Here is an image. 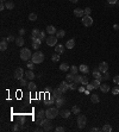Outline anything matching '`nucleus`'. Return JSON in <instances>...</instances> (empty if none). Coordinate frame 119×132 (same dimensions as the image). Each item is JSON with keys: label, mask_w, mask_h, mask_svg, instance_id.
<instances>
[{"label": "nucleus", "mask_w": 119, "mask_h": 132, "mask_svg": "<svg viewBox=\"0 0 119 132\" xmlns=\"http://www.w3.org/2000/svg\"><path fill=\"white\" fill-rule=\"evenodd\" d=\"M31 61L35 63V64H39V63H42L44 61V54L42 51H37L32 55V57H31Z\"/></svg>", "instance_id": "nucleus-1"}, {"label": "nucleus", "mask_w": 119, "mask_h": 132, "mask_svg": "<svg viewBox=\"0 0 119 132\" xmlns=\"http://www.w3.org/2000/svg\"><path fill=\"white\" fill-rule=\"evenodd\" d=\"M45 116H47V118H49V119L56 118V117L58 116V107L56 106V107H50V108H48V109L45 111Z\"/></svg>", "instance_id": "nucleus-2"}, {"label": "nucleus", "mask_w": 119, "mask_h": 132, "mask_svg": "<svg viewBox=\"0 0 119 132\" xmlns=\"http://www.w3.org/2000/svg\"><path fill=\"white\" fill-rule=\"evenodd\" d=\"M31 57H32V54H31V51H30L29 49L23 48V49L20 50V58H22L23 61H29Z\"/></svg>", "instance_id": "nucleus-3"}, {"label": "nucleus", "mask_w": 119, "mask_h": 132, "mask_svg": "<svg viewBox=\"0 0 119 132\" xmlns=\"http://www.w3.org/2000/svg\"><path fill=\"white\" fill-rule=\"evenodd\" d=\"M86 123H87V118L85 114H79L77 116V126L79 128H83L86 126Z\"/></svg>", "instance_id": "nucleus-4"}, {"label": "nucleus", "mask_w": 119, "mask_h": 132, "mask_svg": "<svg viewBox=\"0 0 119 132\" xmlns=\"http://www.w3.org/2000/svg\"><path fill=\"white\" fill-rule=\"evenodd\" d=\"M31 42H32V48L35 49V50H37L39 47H41V44H42V41L38 38V37H35V36H32L31 35Z\"/></svg>", "instance_id": "nucleus-5"}, {"label": "nucleus", "mask_w": 119, "mask_h": 132, "mask_svg": "<svg viewBox=\"0 0 119 132\" xmlns=\"http://www.w3.org/2000/svg\"><path fill=\"white\" fill-rule=\"evenodd\" d=\"M82 24H83V26H86V27L91 26V25L93 24V18H92L91 16H83V17H82Z\"/></svg>", "instance_id": "nucleus-6"}, {"label": "nucleus", "mask_w": 119, "mask_h": 132, "mask_svg": "<svg viewBox=\"0 0 119 132\" xmlns=\"http://www.w3.org/2000/svg\"><path fill=\"white\" fill-rule=\"evenodd\" d=\"M47 44L49 47H55L57 44V37H55L54 35H50L47 38Z\"/></svg>", "instance_id": "nucleus-7"}, {"label": "nucleus", "mask_w": 119, "mask_h": 132, "mask_svg": "<svg viewBox=\"0 0 119 132\" xmlns=\"http://www.w3.org/2000/svg\"><path fill=\"white\" fill-rule=\"evenodd\" d=\"M24 76V70L23 68H17L16 71H14V79L16 80H22Z\"/></svg>", "instance_id": "nucleus-8"}, {"label": "nucleus", "mask_w": 119, "mask_h": 132, "mask_svg": "<svg viewBox=\"0 0 119 132\" xmlns=\"http://www.w3.org/2000/svg\"><path fill=\"white\" fill-rule=\"evenodd\" d=\"M51 97H54L55 99H58V98L63 97V93H62V90H61V89H60V88L57 87V88H55V89L52 90V94H51Z\"/></svg>", "instance_id": "nucleus-9"}, {"label": "nucleus", "mask_w": 119, "mask_h": 132, "mask_svg": "<svg viewBox=\"0 0 119 132\" xmlns=\"http://www.w3.org/2000/svg\"><path fill=\"white\" fill-rule=\"evenodd\" d=\"M98 69L100 70L101 73H106L108 70V63L107 62H101L100 64L98 66Z\"/></svg>", "instance_id": "nucleus-10"}, {"label": "nucleus", "mask_w": 119, "mask_h": 132, "mask_svg": "<svg viewBox=\"0 0 119 132\" xmlns=\"http://www.w3.org/2000/svg\"><path fill=\"white\" fill-rule=\"evenodd\" d=\"M58 88L61 89V90H62V93L64 94V93H66V92L69 89V83H68L67 81H63V82H61V83H60Z\"/></svg>", "instance_id": "nucleus-11"}, {"label": "nucleus", "mask_w": 119, "mask_h": 132, "mask_svg": "<svg viewBox=\"0 0 119 132\" xmlns=\"http://www.w3.org/2000/svg\"><path fill=\"white\" fill-rule=\"evenodd\" d=\"M93 78L96 79V80H100V81H101V80H103V73L96 68L95 70H93Z\"/></svg>", "instance_id": "nucleus-12"}, {"label": "nucleus", "mask_w": 119, "mask_h": 132, "mask_svg": "<svg viewBox=\"0 0 119 132\" xmlns=\"http://www.w3.org/2000/svg\"><path fill=\"white\" fill-rule=\"evenodd\" d=\"M74 14H75L76 17H79V18H82V17L85 16V11H83L82 8H75V10H74Z\"/></svg>", "instance_id": "nucleus-13"}, {"label": "nucleus", "mask_w": 119, "mask_h": 132, "mask_svg": "<svg viewBox=\"0 0 119 132\" xmlns=\"http://www.w3.org/2000/svg\"><path fill=\"white\" fill-rule=\"evenodd\" d=\"M14 42H16V44H17L18 47H23L25 41H24V38H23V36H18L17 38H16V41H14Z\"/></svg>", "instance_id": "nucleus-14"}, {"label": "nucleus", "mask_w": 119, "mask_h": 132, "mask_svg": "<svg viewBox=\"0 0 119 132\" xmlns=\"http://www.w3.org/2000/svg\"><path fill=\"white\" fill-rule=\"evenodd\" d=\"M37 120H43L44 118H47V116H45V112L43 111V109H41V111H38V113H37Z\"/></svg>", "instance_id": "nucleus-15"}, {"label": "nucleus", "mask_w": 119, "mask_h": 132, "mask_svg": "<svg viewBox=\"0 0 119 132\" xmlns=\"http://www.w3.org/2000/svg\"><path fill=\"white\" fill-rule=\"evenodd\" d=\"M25 76H26V79H28V80L32 81V80L36 78V75L33 74V71H32V70H28V71H26V74H25Z\"/></svg>", "instance_id": "nucleus-16"}, {"label": "nucleus", "mask_w": 119, "mask_h": 132, "mask_svg": "<svg viewBox=\"0 0 119 132\" xmlns=\"http://www.w3.org/2000/svg\"><path fill=\"white\" fill-rule=\"evenodd\" d=\"M55 51L57 54H62V52H64V47L62 44H56L55 45Z\"/></svg>", "instance_id": "nucleus-17"}, {"label": "nucleus", "mask_w": 119, "mask_h": 132, "mask_svg": "<svg viewBox=\"0 0 119 132\" xmlns=\"http://www.w3.org/2000/svg\"><path fill=\"white\" fill-rule=\"evenodd\" d=\"M79 70H80L81 73H83V74H88L89 73V68L86 64H81L80 67H79Z\"/></svg>", "instance_id": "nucleus-18"}, {"label": "nucleus", "mask_w": 119, "mask_h": 132, "mask_svg": "<svg viewBox=\"0 0 119 132\" xmlns=\"http://www.w3.org/2000/svg\"><path fill=\"white\" fill-rule=\"evenodd\" d=\"M64 98L63 97H61V98H58V99H56V101H55V104H56V106L57 107H61V106H63L64 105Z\"/></svg>", "instance_id": "nucleus-19"}, {"label": "nucleus", "mask_w": 119, "mask_h": 132, "mask_svg": "<svg viewBox=\"0 0 119 132\" xmlns=\"http://www.w3.org/2000/svg\"><path fill=\"white\" fill-rule=\"evenodd\" d=\"M47 32H48L49 35H55V33L57 32V30L55 29V26L49 25V26H47Z\"/></svg>", "instance_id": "nucleus-20"}, {"label": "nucleus", "mask_w": 119, "mask_h": 132, "mask_svg": "<svg viewBox=\"0 0 119 132\" xmlns=\"http://www.w3.org/2000/svg\"><path fill=\"white\" fill-rule=\"evenodd\" d=\"M74 45H75V41H74V38L69 39V41L66 43V48H67V49H73V48H74Z\"/></svg>", "instance_id": "nucleus-21"}, {"label": "nucleus", "mask_w": 119, "mask_h": 132, "mask_svg": "<svg viewBox=\"0 0 119 132\" xmlns=\"http://www.w3.org/2000/svg\"><path fill=\"white\" fill-rule=\"evenodd\" d=\"M91 101L93 104H98L99 101H100V99H99V97H98V94H92V95H91Z\"/></svg>", "instance_id": "nucleus-22"}, {"label": "nucleus", "mask_w": 119, "mask_h": 132, "mask_svg": "<svg viewBox=\"0 0 119 132\" xmlns=\"http://www.w3.org/2000/svg\"><path fill=\"white\" fill-rule=\"evenodd\" d=\"M7 49V41L6 39H3L1 43H0V50L1 51H5Z\"/></svg>", "instance_id": "nucleus-23"}, {"label": "nucleus", "mask_w": 119, "mask_h": 132, "mask_svg": "<svg viewBox=\"0 0 119 132\" xmlns=\"http://www.w3.org/2000/svg\"><path fill=\"white\" fill-rule=\"evenodd\" d=\"M100 90H101L103 93H107V92L110 90V86H108L107 83H103V85L100 86Z\"/></svg>", "instance_id": "nucleus-24"}, {"label": "nucleus", "mask_w": 119, "mask_h": 132, "mask_svg": "<svg viewBox=\"0 0 119 132\" xmlns=\"http://www.w3.org/2000/svg\"><path fill=\"white\" fill-rule=\"evenodd\" d=\"M100 82H101L100 80H96V79H94V81L92 82V85H93L94 89H96V88H100V86H101V83H100Z\"/></svg>", "instance_id": "nucleus-25"}, {"label": "nucleus", "mask_w": 119, "mask_h": 132, "mask_svg": "<svg viewBox=\"0 0 119 132\" xmlns=\"http://www.w3.org/2000/svg\"><path fill=\"white\" fill-rule=\"evenodd\" d=\"M101 131H104V132H111V131H112V126L108 125V124H105V125L103 126Z\"/></svg>", "instance_id": "nucleus-26"}, {"label": "nucleus", "mask_w": 119, "mask_h": 132, "mask_svg": "<svg viewBox=\"0 0 119 132\" xmlns=\"http://www.w3.org/2000/svg\"><path fill=\"white\" fill-rule=\"evenodd\" d=\"M70 69V67L67 64V63H62L61 66H60V70H62V71H67V70H69Z\"/></svg>", "instance_id": "nucleus-27"}, {"label": "nucleus", "mask_w": 119, "mask_h": 132, "mask_svg": "<svg viewBox=\"0 0 119 132\" xmlns=\"http://www.w3.org/2000/svg\"><path fill=\"white\" fill-rule=\"evenodd\" d=\"M64 35H66L64 30H58V31L56 32V37H57V38H63Z\"/></svg>", "instance_id": "nucleus-28"}, {"label": "nucleus", "mask_w": 119, "mask_h": 132, "mask_svg": "<svg viewBox=\"0 0 119 132\" xmlns=\"http://www.w3.org/2000/svg\"><path fill=\"white\" fill-rule=\"evenodd\" d=\"M74 76H75L74 74H67V76H66L67 82H74Z\"/></svg>", "instance_id": "nucleus-29"}, {"label": "nucleus", "mask_w": 119, "mask_h": 132, "mask_svg": "<svg viewBox=\"0 0 119 132\" xmlns=\"http://www.w3.org/2000/svg\"><path fill=\"white\" fill-rule=\"evenodd\" d=\"M61 116H62L63 118H69V117H70V111H68V109L62 111V112H61Z\"/></svg>", "instance_id": "nucleus-30"}, {"label": "nucleus", "mask_w": 119, "mask_h": 132, "mask_svg": "<svg viewBox=\"0 0 119 132\" xmlns=\"http://www.w3.org/2000/svg\"><path fill=\"white\" fill-rule=\"evenodd\" d=\"M28 88H29L30 90H36V83H35L33 81H31L30 83H28Z\"/></svg>", "instance_id": "nucleus-31"}, {"label": "nucleus", "mask_w": 119, "mask_h": 132, "mask_svg": "<svg viewBox=\"0 0 119 132\" xmlns=\"http://www.w3.org/2000/svg\"><path fill=\"white\" fill-rule=\"evenodd\" d=\"M5 6H6V8H7V10H13V7H14V4H13L12 1H7V3L5 4Z\"/></svg>", "instance_id": "nucleus-32"}, {"label": "nucleus", "mask_w": 119, "mask_h": 132, "mask_svg": "<svg viewBox=\"0 0 119 132\" xmlns=\"http://www.w3.org/2000/svg\"><path fill=\"white\" fill-rule=\"evenodd\" d=\"M74 83H76V85L81 83V76H79L77 74H76L75 76H74Z\"/></svg>", "instance_id": "nucleus-33"}, {"label": "nucleus", "mask_w": 119, "mask_h": 132, "mask_svg": "<svg viewBox=\"0 0 119 132\" xmlns=\"http://www.w3.org/2000/svg\"><path fill=\"white\" fill-rule=\"evenodd\" d=\"M36 19H37V14H36V13H30V14H29V20L35 22Z\"/></svg>", "instance_id": "nucleus-34"}, {"label": "nucleus", "mask_w": 119, "mask_h": 132, "mask_svg": "<svg viewBox=\"0 0 119 132\" xmlns=\"http://www.w3.org/2000/svg\"><path fill=\"white\" fill-rule=\"evenodd\" d=\"M70 71H71V74L76 75V74H77V71H79V68H77L76 66H71V67H70Z\"/></svg>", "instance_id": "nucleus-35"}, {"label": "nucleus", "mask_w": 119, "mask_h": 132, "mask_svg": "<svg viewBox=\"0 0 119 132\" xmlns=\"http://www.w3.org/2000/svg\"><path fill=\"white\" fill-rule=\"evenodd\" d=\"M81 85H83V86L88 85V78L87 76H81Z\"/></svg>", "instance_id": "nucleus-36"}, {"label": "nucleus", "mask_w": 119, "mask_h": 132, "mask_svg": "<svg viewBox=\"0 0 119 132\" xmlns=\"http://www.w3.org/2000/svg\"><path fill=\"white\" fill-rule=\"evenodd\" d=\"M71 112L74 113V114H79V113H80V107H79V106H74L71 108Z\"/></svg>", "instance_id": "nucleus-37"}, {"label": "nucleus", "mask_w": 119, "mask_h": 132, "mask_svg": "<svg viewBox=\"0 0 119 132\" xmlns=\"http://www.w3.org/2000/svg\"><path fill=\"white\" fill-rule=\"evenodd\" d=\"M38 38L43 42V41L45 39V32H44V31H41V33H39V36H38Z\"/></svg>", "instance_id": "nucleus-38"}, {"label": "nucleus", "mask_w": 119, "mask_h": 132, "mask_svg": "<svg viewBox=\"0 0 119 132\" xmlns=\"http://www.w3.org/2000/svg\"><path fill=\"white\" fill-rule=\"evenodd\" d=\"M39 33H41V31H39L38 29H33V30H32V36L38 37V36H39Z\"/></svg>", "instance_id": "nucleus-39"}, {"label": "nucleus", "mask_w": 119, "mask_h": 132, "mask_svg": "<svg viewBox=\"0 0 119 132\" xmlns=\"http://www.w3.org/2000/svg\"><path fill=\"white\" fill-rule=\"evenodd\" d=\"M24 124H25V117H24V116H22L20 118H19V125L23 126Z\"/></svg>", "instance_id": "nucleus-40"}, {"label": "nucleus", "mask_w": 119, "mask_h": 132, "mask_svg": "<svg viewBox=\"0 0 119 132\" xmlns=\"http://www.w3.org/2000/svg\"><path fill=\"white\" fill-rule=\"evenodd\" d=\"M112 93H113V95H118V94H119V86L118 87H114L112 89Z\"/></svg>", "instance_id": "nucleus-41"}, {"label": "nucleus", "mask_w": 119, "mask_h": 132, "mask_svg": "<svg viewBox=\"0 0 119 132\" xmlns=\"http://www.w3.org/2000/svg\"><path fill=\"white\" fill-rule=\"evenodd\" d=\"M58 60H60V56H58L57 54H56V55H52V57H51V61H52V62H57Z\"/></svg>", "instance_id": "nucleus-42"}, {"label": "nucleus", "mask_w": 119, "mask_h": 132, "mask_svg": "<svg viewBox=\"0 0 119 132\" xmlns=\"http://www.w3.org/2000/svg\"><path fill=\"white\" fill-rule=\"evenodd\" d=\"M55 131H56V132H64V131H66V128H64V127H62V126H58V127H56V128H55Z\"/></svg>", "instance_id": "nucleus-43"}, {"label": "nucleus", "mask_w": 119, "mask_h": 132, "mask_svg": "<svg viewBox=\"0 0 119 132\" xmlns=\"http://www.w3.org/2000/svg\"><path fill=\"white\" fill-rule=\"evenodd\" d=\"M83 11H85V16H91V12H92V10H91L89 7H86Z\"/></svg>", "instance_id": "nucleus-44"}, {"label": "nucleus", "mask_w": 119, "mask_h": 132, "mask_svg": "<svg viewBox=\"0 0 119 132\" xmlns=\"http://www.w3.org/2000/svg\"><path fill=\"white\" fill-rule=\"evenodd\" d=\"M26 67H28V68H29L30 70H32V69L35 68V63H33V62L31 61V62H29V63H28V66H26Z\"/></svg>", "instance_id": "nucleus-45"}, {"label": "nucleus", "mask_w": 119, "mask_h": 132, "mask_svg": "<svg viewBox=\"0 0 119 132\" xmlns=\"http://www.w3.org/2000/svg\"><path fill=\"white\" fill-rule=\"evenodd\" d=\"M51 128H52V126H51V124H49V125H47V126H44V127H43V131L48 132V131H50Z\"/></svg>", "instance_id": "nucleus-46"}, {"label": "nucleus", "mask_w": 119, "mask_h": 132, "mask_svg": "<svg viewBox=\"0 0 119 132\" xmlns=\"http://www.w3.org/2000/svg\"><path fill=\"white\" fill-rule=\"evenodd\" d=\"M103 79L104 80H108L110 79V74L106 71V73H103Z\"/></svg>", "instance_id": "nucleus-47"}, {"label": "nucleus", "mask_w": 119, "mask_h": 132, "mask_svg": "<svg viewBox=\"0 0 119 132\" xmlns=\"http://www.w3.org/2000/svg\"><path fill=\"white\" fill-rule=\"evenodd\" d=\"M19 81H20V86H22V87H26V86H28L25 79H22V80H19Z\"/></svg>", "instance_id": "nucleus-48"}, {"label": "nucleus", "mask_w": 119, "mask_h": 132, "mask_svg": "<svg viewBox=\"0 0 119 132\" xmlns=\"http://www.w3.org/2000/svg\"><path fill=\"white\" fill-rule=\"evenodd\" d=\"M75 88H76V83H74V82H69V89L74 90Z\"/></svg>", "instance_id": "nucleus-49"}, {"label": "nucleus", "mask_w": 119, "mask_h": 132, "mask_svg": "<svg viewBox=\"0 0 119 132\" xmlns=\"http://www.w3.org/2000/svg\"><path fill=\"white\" fill-rule=\"evenodd\" d=\"M113 82L115 85H119V75H115V76L113 78Z\"/></svg>", "instance_id": "nucleus-50"}, {"label": "nucleus", "mask_w": 119, "mask_h": 132, "mask_svg": "<svg viewBox=\"0 0 119 132\" xmlns=\"http://www.w3.org/2000/svg\"><path fill=\"white\" fill-rule=\"evenodd\" d=\"M6 41H7V42H14V41H16V38H14L13 36H8L7 38H6Z\"/></svg>", "instance_id": "nucleus-51"}, {"label": "nucleus", "mask_w": 119, "mask_h": 132, "mask_svg": "<svg viewBox=\"0 0 119 132\" xmlns=\"http://www.w3.org/2000/svg\"><path fill=\"white\" fill-rule=\"evenodd\" d=\"M85 90H86V89H85V86H83V85L79 87V92H80V93H83Z\"/></svg>", "instance_id": "nucleus-52"}, {"label": "nucleus", "mask_w": 119, "mask_h": 132, "mask_svg": "<svg viewBox=\"0 0 119 132\" xmlns=\"http://www.w3.org/2000/svg\"><path fill=\"white\" fill-rule=\"evenodd\" d=\"M19 130H20V127H19L18 124H16V125L13 126V131H19Z\"/></svg>", "instance_id": "nucleus-53"}, {"label": "nucleus", "mask_w": 119, "mask_h": 132, "mask_svg": "<svg viewBox=\"0 0 119 132\" xmlns=\"http://www.w3.org/2000/svg\"><path fill=\"white\" fill-rule=\"evenodd\" d=\"M24 35H25V30L20 29V30H19V36H24Z\"/></svg>", "instance_id": "nucleus-54"}, {"label": "nucleus", "mask_w": 119, "mask_h": 132, "mask_svg": "<svg viewBox=\"0 0 119 132\" xmlns=\"http://www.w3.org/2000/svg\"><path fill=\"white\" fill-rule=\"evenodd\" d=\"M87 89H88V90H92V89H94L93 85H92V83H88V85H87Z\"/></svg>", "instance_id": "nucleus-55"}, {"label": "nucleus", "mask_w": 119, "mask_h": 132, "mask_svg": "<svg viewBox=\"0 0 119 132\" xmlns=\"http://www.w3.org/2000/svg\"><path fill=\"white\" fill-rule=\"evenodd\" d=\"M117 1H118V0H107L108 4H117Z\"/></svg>", "instance_id": "nucleus-56"}, {"label": "nucleus", "mask_w": 119, "mask_h": 132, "mask_svg": "<svg viewBox=\"0 0 119 132\" xmlns=\"http://www.w3.org/2000/svg\"><path fill=\"white\" fill-rule=\"evenodd\" d=\"M113 29L117 30V31H119V25H118V24H114V25H113Z\"/></svg>", "instance_id": "nucleus-57"}, {"label": "nucleus", "mask_w": 119, "mask_h": 132, "mask_svg": "<svg viewBox=\"0 0 119 132\" xmlns=\"http://www.w3.org/2000/svg\"><path fill=\"white\" fill-rule=\"evenodd\" d=\"M91 131H94V132H98V131H101L100 128H96V127H92V130Z\"/></svg>", "instance_id": "nucleus-58"}, {"label": "nucleus", "mask_w": 119, "mask_h": 132, "mask_svg": "<svg viewBox=\"0 0 119 132\" xmlns=\"http://www.w3.org/2000/svg\"><path fill=\"white\" fill-rule=\"evenodd\" d=\"M50 92H51V88H50V87L45 88V93H50Z\"/></svg>", "instance_id": "nucleus-59"}, {"label": "nucleus", "mask_w": 119, "mask_h": 132, "mask_svg": "<svg viewBox=\"0 0 119 132\" xmlns=\"http://www.w3.org/2000/svg\"><path fill=\"white\" fill-rule=\"evenodd\" d=\"M69 1H70V3H73V4H76V3H77V0H69Z\"/></svg>", "instance_id": "nucleus-60"}, {"label": "nucleus", "mask_w": 119, "mask_h": 132, "mask_svg": "<svg viewBox=\"0 0 119 132\" xmlns=\"http://www.w3.org/2000/svg\"><path fill=\"white\" fill-rule=\"evenodd\" d=\"M0 1H1V3H4V1H5V0H0Z\"/></svg>", "instance_id": "nucleus-61"}]
</instances>
